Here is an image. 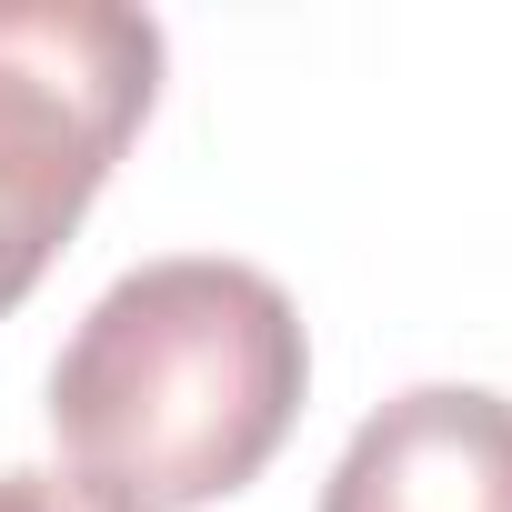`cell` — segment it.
Wrapping results in <instances>:
<instances>
[{"mask_svg":"<svg viewBox=\"0 0 512 512\" xmlns=\"http://www.w3.org/2000/svg\"><path fill=\"white\" fill-rule=\"evenodd\" d=\"M312 342L272 272L171 251L121 272L51 362L61 472L101 512H201L302 422Z\"/></svg>","mask_w":512,"mask_h":512,"instance_id":"6da1fadb","label":"cell"},{"mask_svg":"<svg viewBox=\"0 0 512 512\" xmlns=\"http://www.w3.org/2000/svg\"><path fill=\"white\" fill-rule=\"evenodd\" d=\"M161 91V21L111 0H0V322L101 201Z\"/></svg>","mask_w":512,"mask_h":512,"instance_id":"7a4b0ae2","label":"cell"},{"mask_svg":"<svg viewBox=\"0 0 512 512\" xmlns=\"http://www.w3.org/2000/svg\"><path fill=\"white\" fill-rule=\"evenodd\" d=\"M322 512H512V402L482 382L392 392L342 442Z\"/></svg>","mask_w":512,"mask_h":512,"instance_id":"3957f363","label":"cell"},{"mask_svg":"<svg viewBox=\"0 0 512 512\" xmlns=\"http://www.w3.org/2000/svg\"><path fill=\"white\" fill-rule=\"evenodd\" d=\"M0 512H101L71 472H0Z\"/></svg>","mask_w":512,"mask_h":512,"instance_id":"277c9868","label":"cell"}]
</instances>
